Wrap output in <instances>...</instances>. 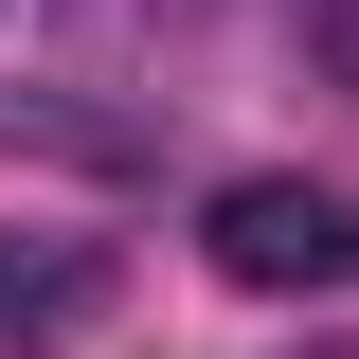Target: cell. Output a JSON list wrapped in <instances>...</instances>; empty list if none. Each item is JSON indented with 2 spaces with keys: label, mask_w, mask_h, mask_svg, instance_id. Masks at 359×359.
Here are the masks:
<instances>
[{
  "label": "cell",
  "mask_w": 359,
  "mask_h": 359,
  "mask_svg": "<svg viewBox=\"0 0 359 359\" xmlns=\"http://www.w3.org/2000/svg\"><path fill=\"white\" fill-rule=\"evenodd\" d=\"M198 252H216L233 287H359V198L341 180H233Z\"/></svg>",
  "instance_id": "obj_1"
},
{
  "label": "cell",
  "mask_w": 359,
  "mask_h": 359,
  "mask_svg": "<svg viewBox=\"0 0 359 359\" xmlns=\"http://www.w3.org/2000/svg\"><path fill=\"white\" fill-rule=\"evenodd\" d=\"M108 306V269L72 252V233H36V252H0V359H36L54 323H90Z\"/></svg>",
  "instance_id": "obj_2"
},
{
  "label": "cell",
  "mask_w": 359,
  "mask_h": 359,
  "mask_svg": "<svg viewBox=\"0 0 359 359\" xmlns=\"http://www.w3.org/2000/svg\"><path fill=\"white\" fill-rule=\"evenodd\" d=\"M306 54H323V72L359 90V0H306Z\"/></svg>",
  "instance_id": "obj_3"
}]
</instances>
